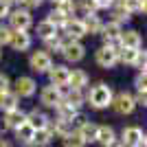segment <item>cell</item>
I'll use <instances>...</instances> for the list:
<instances>
[{"label": "cell", "instance_id": "836d02e7", "mask_svg": "<svg viewBox=\"0 0 147 147\" xmlns=\"http://www.w3.org/2000/svg\"><path fill=\"white\" fill-rule=\"evenodd\" d=\"M84 123H88V117L84 114V112H75L73 117H70V125H73V129H79Z\"/></svg>", "mask_w": 147, "mask_h": 147}, {"label": "cell", "instance_id": "2e32d148", "mask_svg": "<svg viewBox=\"0 0 147 147\" xmlns=\"http://www.w3.org/2000/svg\"><path fill=\"white\" fill-rule=\"evenodd\" d=\"M68 75H70V70H68L66 66H51V70H49L51 86H66Z\"/></svg>", "mask_w": 147, "mask_h": 147}, {"label": "cell", "instance_id": "7dc6e473", "mask_svg": "<svg viewBox=\"0 0 147 147\" xmlns=\"http://www.w3.org/2000/svg\"><path fill=\"white\" fill-rule=\"evenodd\" d=\"M53 2H55V5H57V2H61V0H53Z\"/></svg>", "mask_w": 147, "mask_h": 147}, {"label": "cell", "instance_id": "7402d4cb", "mask_svg": "<svg viewBox=\"0 0 147 147\" xmlns=\"http://www.w3.org/2000/svg\"><path fill=\"white\" fill-rule=\"evenodd\" d=\"M16 132V138H18L20 145H26V143H33V134H35V129L31 127L29 123H22L20 127L13 129Z\"/></svg>", "mask_w": 147, "mask_h": 147}, {"label": "cell", "instance_id": "4dcf8cb0", "mask_svg": "<svg viewBox=\"0 0 147 147\" xmlns=\"http://www.w3.org/2000/svg\"><path fill=\"white\" fill-rule=\"evenodd\" d=\"M119 59L123 61V64H129V66H132V64H134V59H136V51L134 49H119Z\"/></svg>", "mask_w": 147, "mask_h": 147}, {"label": "cell", "instance_id": "d4e9b609", "mask_svg": "<svg viewBox=\"0 0 147 147\" xmlns=\"http://www.w3.org/2000/svg\"><path fill=\"white\" fill-rule=\"evenodd\" d=\"M57 13H59L61 18H70L75 11H77V5H75L73 0H61V2H57V9H55Z\"/></svg>", "mask_w": 147, "mask_h": 147}, {"label": "cell", "instance_id": "ac0fdd59", "mask_svg": "<svg viewBox=\"0 0 147 147\" xmlns=\"http://www.w3.org/2000/svg\"><path fill=\"white\" fill-rule=\"evenodd\" d=\"M53 141H55V134L51 132V127L35 129V134H33V145L35 147H51Z\"/></svg>", "mask_w": 147, "mask_h": 147}, {"label": "cell", "instance_id": "d6a6232c", "mask_svg": "<svg viewBox=\"0 0 147 147\" xmlns=\"http://www.w3.org/2000/svg\"><path fill=\"white\" fill-rule=\"evenodd\" d=\"M44 44H46L49 51H55V53H61V46H64L59 35H53V37H49V40H44Z\"/></svg>", "mask_w": 147, "mask_h": 147}, {"label": "cell", "instance_id": "60d3db41", "mask_svg": "<svg viewBox=\"0 0 147 147\" xmlns=\"http://www.w3.org/2000/svg\"><path fill=\"white\" fill-rule=\"evenodd\" d=\"M112 2H114V0H94L97 9H108V7H112Z\"/></svg>", "mask_w": 147, "mask_h": 147}, {"label": "cell", "instance_id": "1f68e13d", "mask_svg": "<svg viewBox=\"0 0 147 147\" xmlns=\"http://www.w3.org/2000/svg\"><path fill=\"white\" fill-rule=\"evenodd\" d=\"M134 68H138V73H145V66H147V53L145 51H136V59H134V64H132Z\"/></svg>", "mask_w": 147, "mask_h": 147}, {"label": "cell", "instance_id": "8d00e7d4", "mask_svg": "<svg viewBox=\"0 0 147 147\" xmlns=\"http://www.w3.org/2000/svg\"><path fill=\"white\" fill-rule=\"evenodd\" d=\"M9 37H11V29L5 26V24H0V46L9 44Z\"/></svg>", "mask_w": 147, "mask_h": 147}, {"label": "cell", "instance_id": "f1b7e54d", "mask_svg": "<svg viewBox=\"0 0 147 147\" xmlns=\"http://www.w3.org/2000/svg\"><path fill=\"white\" fill-rule=\"evenodd\" d=\"M84 26H86L88 33H99L103 24H101V20H99L97 13H94V16H86V18H84Z\"/></svg>", "mask_w": 147, "mask_h": 147}, {"label": "cell", "instance_id": "ee69618b", "mask_svg": "<svg viewBox=\"0 0 147 147\" xmlns=\"http://www.w3.org/2000/svg\"><path fill=\"white\" fill-rule=\"evenodd\" d=\"M0 147H13V143L5 141V138H0Z\"/></svg>", "mask_w": 147, "mask_h": 147}, {"label": "cell", "instance_id": "9a60e30c", "mask_svg": "<svg viewBox=\"0 0 147 147\" xmlns=\"http://www.w3.org/2000/svg\"><path fill=\"white\" fill-rule=\"evenodd\" d=\"M68 86L73 88V90H84V88L88 86V73L81 70V68L70 70V75H68Z\"/></svg>", "mask_w": 147, "mask_h": 147}, {"label": "cell", "instance_id": "4fadbf2b", "mask_svg": "<svg viewBox=\"0 0 147 147\" xmlns=\"http://www.w3.org/2000/svg\"><path fill=\"white\" fill-rule=\"evenodd\" d=\"M97 143L101 147H110L112 143H117V132L112 125H99L97 127Z\"/></svg>", "mask_w": 147, "mask_h": 147}, {"label": "cell", "instance_id": "5b68a950", "mask_svg": "<svg viewBox=\"0 0 147 147\" xmlns=\"http://www.w3.org/2000/svg\"><path fill=\"white\" fill-rule=\"evenodd\" d=\"M61 55L66 57L68 61H81L84 59V55H86V49H84V44L77 42V40H68V42H64V46H61Z\"/></svg>", "mask_w": 147, "mask_h": 147}, {"label": "cell", "instance_id": "ab89813d", "mask_svg": "<svg viewBox=\"0 0 147 147\" xmlns=\"http://www.w3.org/2000/svg\"><path fill=\"white\" fill-rule=\"evenodd\" d=\"M2 18H9V5L5 0H0V20Z\"/></svg>", "mask_w": 147, "mask_h": 147}, {"label": "cell", "instance_id": "c3c4849f", "mask_svg": "<svg viewBox=\"0 0 147 147\" xmlns=\"http://www.w3.org/2000/svg\"><path fill=\"white\" fill-rule=\"evenodd\" d=\"M119 2H123V0H119Z\"/></svg>", "mask_w": 147, "mask_h": 147}, {"label": "cell", "instance_id": "603a6c76", "mask_svg": "<svg viewBox=\"0 0 147 147\" xmlns=\"http://www.w3.org/2000/svg\"><path fill=\"white\" fill-rule=\"evenodd\" d=\"M37 35L42 37V40H49V37L57 35V26L53 24V22H49V20H42V22L37 24Z\"/></svg>", "mask_w": 147, "mask_h": 147}, {"label": "cell", "instance_id": "d590c367", "mask_svg": "<svg viewBox=\"0 0 147 147\" xmlns=\"http://www.w3.org/2000/svg\"><path fill=\"white\" fill-rule=\"evenodd\" d=\"M134 84H136V90H138V92H145V88H147V75L145 73H138Z\"/></svg>", "mask_w": 147, "mask_h": 147}, {"label": "cell", "instance_id": "ffe728a7", "mask_svg": "<svg viewBox=\"0 0 147 147\" xmlns=\"http://www.w3.org/2000/svg\"><path fill=\"white\" fill-rule=\"evenodd\" d=\"M97 123H92V121H88V123H84V125H81L79 129H77V132H79V136L81 138H84V143H97Z\"/></svg>", "mask_w": 147, "mask_h": 147}, {"label": "cell", "instance_id": "30bf717a", "mask_svg": "<svg viewBox=\"0 0 147 147\" xmlns=\"http://www.w3.org/2000/svg\"><path fill=\"white\" fill-rule=\"evenodd\" d=\"M35 90H37V84L31 77H18L16 79V90H13L16 97H33Z\"/></svg>", "mask_w": 147, "mask_h": 147}, {"label": "cell", "instance_id": "e575fe53", "mask_svg": "<svg viewBox=\"0 0 147 147\" xmlns=\"http://www.w3.org/2000/svg\"><path fill=\"white\" fill-rule=\"evenodd\" d=\"M81 11H84V18H86V16H94V11H97L94 0H84V2H81Z\"/></svg>", "mask_w": 147, "mask_h": 147}, {"label": "cell", "instance_id": "3957f363", "mask_svg": "<svg viewBox=\"0 0 147 147\" xmlns=\"http://www.w3.org/2000/svg\"><path fill=\"white\" fill-rule=\"evenodd\" d=\"M112 108H114V112L117 114H121V117H127V114H132L134 112V108H136V103H134V97L129 94V92H119L117 97L112 99Z\"/></svg>", "mask_w": 147, "mask_h": 147}, {"label": "cell", "instance_id": "44dd1931", "mask_svg": "<svg viewBox=\"0 0 147 147\" xmlns=\"http://www.w3.org/2000/svg\"><path fill=\"white\" fill-rule=\"evenodd\" d=\"M18 99L20 97H16L11 90H7V92H0V110L5 112H11V110H16L18 108Z\"/></svg>", "mask_w": 147, "mask_h": 147}, {"label": "cell", "instance_id": "f35d334b", "mask_svg": "<svg viewBox=\"0 0 147 147\" xmlns=\"http://www.w3.org/2000/svg\"><path fill=\"white\" fill-rule=\"evenodd\" d=\"M134 103H136V105H143V108H145V105H147V97H145V92H138V94H136V97H134Z\"/></svg>", "mask_w": 147, "mask_h": 147}, {"label": "cell", "instance_id": "f546056e", "mask_svg": "<svg viewBox=\"0 0 147 147\" xmlns=\"http://www.w3.org/2000/svg\"><path fill=\"white\" fill-rule=\"evenodd\" d=\"M112 16H114V20H112V22H117V24L129 22V18H132V13H129V11H125V9H123L121 5H119L117 9H114V11H112Z\"/></svg>", "mask_w": 147, "mask_h": 147}, {"label": "cell", "instance_id": "f6af8a7d", "mask_svg": "<svg viewBox=\"0 0 147 147\" xmlns=\"http://www.w3.org/2000/svg\"><path fill=\"white\" fill-rule=\"evenodd\" d=\"M7 5H16V2H22V0H5Z\"/></svg>", "mask_w": 147, "mask_h": 147}, {"label": "cell", "instance_id": "484cf974", "mask_svg": "<svg viewBox=\"0 0 147 147\" xmlns=\"http://www.w3.org/2000/svg\"><path fill=\"white\" fill-rule=\"evenodd\" d=\"M121 7L129 13H145V9H147L145 0H123Z\"/></svg>", "mask_w": 147, "mask_h": 147}, {"label": "cell", "instance_id": "b9f144b4", "mask_svg": "<svg viewBox=\"0 0 147 147\" xmlns=\"http://www.w3.org/2000/svg\"><path fill=\"white\" fill-rule=\"evenodd\" d=\"M22 2H24L29 9H37V7L42 5V0H22Z\"/></svg>", "mask_w": 147, "mask_h": 147}, {"label": "cell", "instance_id": "7a4b0ae2", "mask_svg": "<svg viewBox=\"0 0 147 147\" xmlns=\"http://www.w3.org/2000/svg\"><path fill=\"white\" fill-rule=\"evenodd\" d=\"M143 141H145V132H143L138 125H127V127H123L121 138H119V143H121L123 147H138Z\"/></svg>", "mask_w": 147, "mask_h": 147}, {"label": "cell", "instance_id": "4316f807", "mask_svg": "<svg viewBox=\"0 0 147 147\" xmlns=\"http://www.w3.org/2000/svg\"><path fill=\"white\" fill-rule=\"evenodd\" d=\"M55 112H57V119H66V121H70V117H73L75 112H79V110H75L73 105H68L64 99H61L59 103L55 105Z\"/></svg>", "mask_w": 147, "mask_h": 147}, {"label": "cell", "instance_id": "ba28073f", "mask_svg": "<svg viewBox=\"0 0 147 147\" xmlns=\"http://www.w3.org/2000/svg\"><path fill=\"white\" fill-rule=\"evenodd\" d=\"M121 33H123V29L117 22H108V24L101 26V35H103V40H105V46H112V49H117V51H119L117 44H119Z\"/></svg>", "mask_w": 147, "mask_h": 147}, {"label": "cell", "instance_id": "83f0119b", "mask_svg": "<svg viewBox=\"0 0 147 147\" xmlns=\"http://www.w3.org/2000/svg\"><path fill=\"white\" fill-rule=\"evenodd\" d=\"M64 101H66L68 105H73L75 110H79L81 105H84V101H86V97L81 94V90H70V92H68V97L64 99Z\"/></svg>", "mask_w": 147, "mask_h": 147}, {"label": "cell", "instance_id": "bcb514c9", "mask_svg": "<svg viewBox=\"0 0 147 147\" xmlns=\"http://www.w3.org/2000/svg\"><path fill=\"white\" fill-rule=\"evenodd\" d=\"M22 147H35V145H33V143H26V145H22Z\"/></svg>", "mask_w": 147, "mask_h": 147}, {"label": "cell", "instance_id": "6da1fadb", "mask_svg": "<svg viewBox=\"0 0 147 147\" xmlns=\"http://www.w3.org/2000/svg\"><path fill=\"white\" fill-rule=\"evenodd\" d=\"M112 99H114V92L110 90V86H105V84L92 86L90 92L86 94V101L94 108V110H103V108H108V105L112 103Z\"/></svg>", "mask_w": 147, "mask_h": 147}, {"label": "cell", "instance_id": "5bb4252c", "mask_svg": "<svg viewBox=\"0 0 147 147\" xmlns=\"http://www.w3.org/2000/svg\"><path fill=\"white\" fill-rule=\"evenodd\" d=\"M49 121L51 119L44 114L42 110H31V112H26V123H29L33 129H44V127H49Z\"/></svg>", "mask_w": 147, "mask_h": 147}, {"label": "cell", "instance_id": "7c38bea8", "mask_svg": "<svg viewBox=\"0 0 147 147\" xmlns=\"http://www.w3.org/2000/svg\"><path fill=\"white\" fill-rule=\"evenodd\" d=\"M59 101H61V97H59V92H57L55 86L42 88V92H40V103H42L44 108H55Z\"/></svg>", "mask_w": 147, "mask_h": 147}, {"label": "cell", "instance_id": "277c9868", "mask_svg": "<svg viewBox=\"0 0 147 147\" xmlns=\"http://www.w3.org/2000/svg\"><path fill=\"white\" fill-rule=\"evenodd\" d=\"M29 66L33 73H49L51 66H53V59H51V55L46 51H35L29 57Z\"/></svg>", "mask_w": 147, "mask_h": 147}, {"label": "cell", "instance_id": "52a82bcc", "mask_svg": "<svg viewBox=\"0 0 147 147\" xmlns=\"http://www.w3.org/2000/svg\"><path fill=\"white\" fill-rule=\"evenodd\" d=\"M64 31H66L68 40H77L79 42L84 35H88L86 26H84V20L81 18H68L66 22H64Z\"/></svg>", "mask_w": 147, "mask_h": 147}, {"label": "cell", "instance_id": "8fae6325", "mask_svg": "<svg viewBox=\"0 0 147 147\" xmlns=\"http://www.w3.org/2000/svg\"><path fill=\"white\" fill-rule=\"evenodd\" d=\"M9 44H11L13 51H26L31 46V35L26 31H11V37H9Z\"/></svg>", "mask_w": 147, "mask_h": 147}, {"label": "cell", "instance_id": "cb8c5ba5", "mask_svg": "<svg viewBox=\"0 0 147 147\" xmlns=\"http://www.w3.org/2000/svg\"><path fill=\"white\" fill-rule=\"evenodd\" d=\"M61 145L64 147H86V143H84V138L79 136V132L73 129L70 134H66L64 138H61Z\"/></svg>", "mask_w": 147, "mask_h": 147}, {"label": "cell", "instance_id": "8992f818", "mask_svg": "<svg viewBox=\"0 0 147 147\" xmlns=\"http://www.w3.org/2000/svg\"><path fill=\"white\" fill-rule=\"evenodd\" d=\"M9 22L13 26L11 31H26L33 20H31V13L26 9H16V11H9Z\"/></svg>", "mask_w": 147, "mask_h": 147}, {"label": "cell", "instance_id": "d6986e66", "mask_svg": "<svg viewBox=\"0 0 147 147\" xmlns=\"http://www.w3.org/2000/svg\"><path fill=\"white\" fill-rule=\"evenodd\" d=\"M5 121H7V125H9V129H16V127H20L22 123H26V112L16 108V110L5 114Z\"/></svg>", "mask_w": 147, "mask_h": 147}, {"label": "cell", "instance_id": "9c48e42d", "mask_svg": "<svg viewBox=\"0 0 147 147\" xmlns=\"http://www.w3.org/2000/svg\"><path fill=\"white\" fill-rule=\"evenodd\" d=\"M97 64L101 68H112L114 64L119 61V51L112 49V46H101V49L97 51Z\"/></svg>", "mask_w": 147, "mask_h": 147}, {"label": "cell", "instance_id": "7bdbcfd3", "mask_svg": "<svg viewBox=\"0 0 147 147\" xmlns=\"http://www.w3.org/2000/svg\"><path fill=\"white\" fill-rule=\"evenodd\" d=\"M7 132H9V125H7L5 117H0V136H2V134H7Z\"/></svg>", "mask_w": 147, "mask_h": 147}, {"label": "cell", "instance_id": "74e56055", "mask_svg": "<svg viewBox=\"0 0 147 147\" xmlns=\"http://www.w3.org/2000/svg\"><path fill=\"white\" fill-rule=\"evenodd\" d=\"M11 88V81H9V77H7L5 73H0V92H7Z\"/></svg>", "mask_w": 147, "mask_h": 147}, {"label": "cell", "instance_id": "e0dca14e", "mask_svg": "<svg viewBox=\"0 0 147 147\" xmlns=\"http://www.w3.org/2000/svg\"><path fill=\"white\" fill-rule=\"evenodd\" d=\"M119 42H121L123 49L138 51V49H141V44H143V40H141V33H138V31H125V33H121Z\"/></svg>", "mask_w": 147, "mask_h": 147}]
</instances>
